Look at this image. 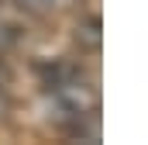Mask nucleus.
Returning a JSON list of instances; mask_svg holds the SVG:
<instances>
[{
    "mask_svg": "<svg viewBox=\"0 0 148 145\" xmlns=\"http://www.w3.org/2000/svg\"><path fill=\"white\" fill-rule=\"evenodd\" d=\"M21 7H28V10H52L59 0H17Z\"/></svg>",
    "mask_w": 148,
    "mask_h": 145,
    "instance_id": "obj_2",
    "label": "nucleus"
},
{
    "mask_svg": "<svg viewBox=\"0 0 148 145\" xmlns=\"http://www.w3.org/2000/svg\"><path fill=\"white\" fill-rule=\"evenodd\" d=\"M76 41H79L83 48H90V52L100 48V17H97V14H90V17H83V21L76 24Z\"/></svg>",
    "mask_w": 148,
    "mask_h": 145,
    "instance_id": "obj_1",
    "label": "nucleus"
},
{
    "mask_svg": "<svg viewBox=\"0 0 148 145\" xmlns=\"http://www.w3.org/2000/svg\"><path fill=\"white\" fill-rule=\"evenodd\" d=\"M0 107H3V100H0Z\"/></svg>",
    "mask_w": 148,
    "mask_h": 145,
    "instance_id": "obj_3",
    "label": "nucleus"
}]
</instances>
